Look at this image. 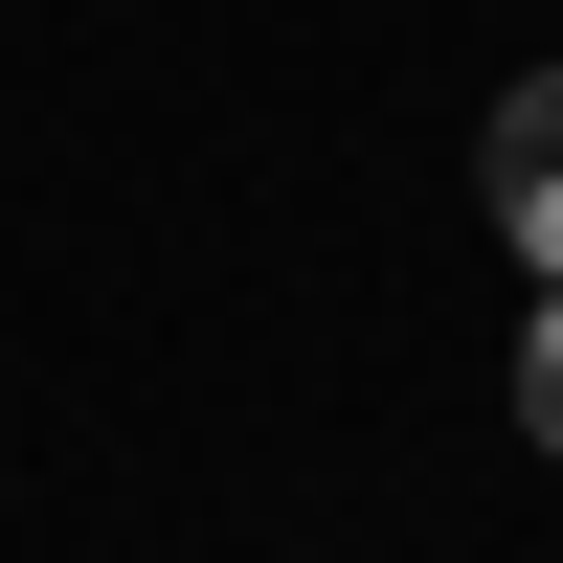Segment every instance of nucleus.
<instances>
[{
  "instance_id": "nucleus-2",
  "label": "nucleus",
  "mask_w": 563,
  "mask_h": 563,
  "mask_svg": "<svg viewBox=\"0 0 563 563\" xmlns=\"http://www.w3.org/2000/svg\"><path fill=\"white\" fill-rule=\"evenodd\" d=\"M519 429L563 451V294H541V339H519Z\"/></svg>"
},
{
  "instance_id": "nucleus-1",
  "label": "nucleus",
  "mask_w": 563,
  "mask_h": 563,
  "mask_svg": "<svg viewBox=\"0 0 563 563\" xmlns=\"http://www.w3.org/2000/svg\"><path fill=\"white\" fill-rule=\"evenodd\" d=\"M496 225H519V271H541V294H563V68H519V90H496Z\"/></svg>"
}]
</instances>
